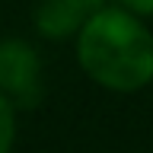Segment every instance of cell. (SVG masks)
Wrapping results in <instances>:
<instances>
[{"mask_svg":"<svg viewBox=\"0 0 153 153\" xmlns=\"http://www.w3.org/2000/svg\"><path fill=\"white\" fill-rule=\"evenodd\" d=\"M76 57L96 83L115 93H134L153 80V35L124 7H102L83 19Z\"/></svg>","mask_w":153,"mask_h":153,"instance_id":"obj_1","label":"cell"},{"mask_svg":"<svg viewBox=\"0 0 153 153\" xmlns=\"http://www.w3.org/2000/svg\"><path fill=\"white\" fill-rule=\"evenodd\" d=\"M0 93L22 108H32L42 99V61L19 38L0 42Z\"/></svg>","mask_w":153,"mask_h":153,"instance_id":"obj_2","label":"cell"},{"mask_svg":"<svg viewBox=\"0 0 153 153\" xmlns=\"http://www.w3.org/2000/svg\"><path fill=\"white\" fill-rule=\"evenodd\" d=\"M83 13L74 7V3H67V0H42L35 10V29L42 32L45 38H67L80 32L83 26Z\"/></svg>","mask_w":153,"mask_h":153,"instance_id":"obj_3","label":"cell"},{"mask_svg":"<svg viewBox=\"0 0 153 153\" xmlns=\"http://www.w3.org/2000/svg\"><path fill=\"white\" fill-rule=\"evenodd\" d=\"M13 137H16V112H13V102L0 93V153H10Z\"/></svg>","mask_w":153,"mask_h":153,"instance_id":"obj_4","label":"cell"},{"mask_svg":"<svg viewBox=\"0 0 153 153\" xmlns=\"http://www.w3.org/2000/svg\"><path fill=\"white\" fill-rule=\"evenodd\" d=\"M124 10H131L134 16H153V0H118Z\"/></svg>","mask_w":153,"mask_h":153,"instance_id":"obj_5","label":"cell"},{"mask_svg":"<svg viewBox=\"0 0 153 153\" xmlns=\"http://www.w3.org/2000/svg\"><path fill=\"white\" fill-rule=\"evenodd\" d=\"M67 3H74L83 16H89V13H96V10H102L105 7V0H67Z\"/></svg>","mask_w":153,"mask_h":153,"instance_id":"obj_6","label":"cell"}]
</instances>
